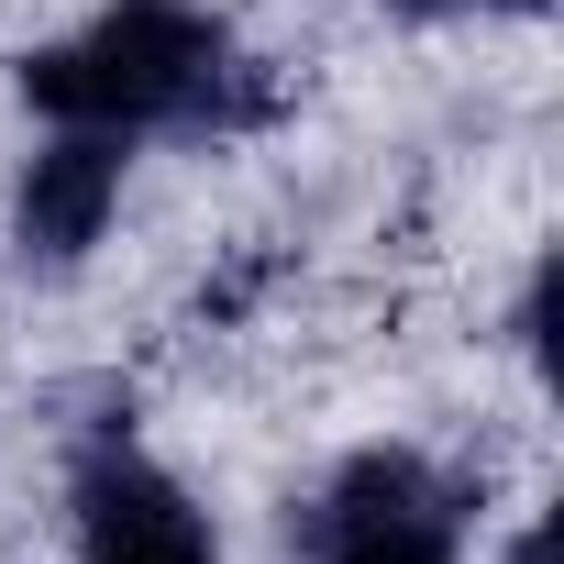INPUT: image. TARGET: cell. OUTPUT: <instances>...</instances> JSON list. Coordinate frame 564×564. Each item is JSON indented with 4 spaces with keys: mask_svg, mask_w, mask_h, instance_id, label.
<instances>
[{
    "mask_svg": "<svg viewBox=\"0 0 564 564\" xmlns=\"http://www.w3.org/2000/svg\"><path fill=\"white\" fill-rule=\"evenodd\" d=\"M509 564H553V531H520V542H509Z\"/></svg>",
    "mask_w": 564,
    "mask_h": 564,
    "instance_id": "cell-6",
    "label": "cell"
},
{
    "mask_svg": "<svg viewBox=\"0 0 564 564\" xmlns=\"http://www.w3.org/2000/svg\"><path fill=\"white\" fill-rule=\"evenodd\" d=\"M67 531H78V564H221L210 542V509L122 432L78 443V476H67Z\"/></svg>",
    "mask_w": 564,
    "mask_h": 564,
    "instance_id": "cell-3",
    "label": "cell"
},
{
    "mask_svg": "<svg viewBox=\"0 0 564 564\" xmlns=\"http://www.w3.org/2000/svg\"><path fill=\"white\" fill-rule=\"evenodd\" d=\"M388 12H542V0H388Z\"/></svg>",
    "mask_w": 564,
    "mask_h": 564,
    "instance_id": "cell-5",
    "label": "cell"
},
{
    "mask_svg": "<svg viewBox=\"0 0 564 564\" xmlns=\"http://www.w3.org/2000/svg\"><path fill=\"white\" fill-rule=\"evenodd\" d=\"M23 100L45 122H67V133L144 144V133H232V122H254L265 78L232 45V23L199 12V0H111L78 34H56L45 56H23Z\"/></svg>",
    "mask_w": 564,
    "mask_h": 564,
    "instance_id": "cell-1",
    "label": "cell"
},
{
    "mask_svg": "<svg viewBox=\"0 0 564 564\" xmlns=\"http://www.w3.org/2000/svg\"><path fill=\"white\" fill-rule=\"evenodd\" d=\"M476 542V487L443 476L410 443H366L333 465V487L300 509L311 564H465Z\"/></svg>",
    "mask_w": 564,
    "mask_h": 564,
    "instance_id": "cell-2",
    "label": "cell"
},
{
    "mask_svg": "<svg viewBox=\"0 0 564 564\" xmlns=\"http://www.w3.org/2000/svg\"><path fill=\"white\" fill-rule=\"evenodd\" d=\"M122 166H133V144H111V133H45V155L23 166V199H12V232H23V254L34 265H78L100 232H111V210H122Z\"/></svg>",
    "mask_w": 564,
    "mask_h": 564,
    "instance_id": "cell-4",
    "label": "cell"
}]
</instances>
